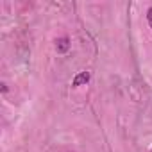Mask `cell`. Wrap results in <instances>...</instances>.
<instances>
[{
    "mask_svg": "<svg viewBox=\"0 0 152 152\" xmlns=\"http://www.w3.org/2000/svg\"><path fill=\"white\" fill-rule=\"evenodd\" d=\"M90 79H91V73H90V72H79V73L73 77L72 86H83V84H86Z\"/></svg>",
    "mask_w": 152,
    "mask_h": 152,
    "instance_id": "6da1fadb",
    "label": "cell"
},
{
    "mask_svg": "<svg viewBox=\"0 0 152 152\" xmlns=\"http://www.w3.org/2000/svg\"><path fill=\"white\" fill-rule=\"evenodd\" d=\"M56 48H57L59 54L68 52V48H70V39H68V38H59V39L56 41Z\"/></svg>",
    "mask_w": 152,
    "mask_h": 152,
    "instance_id": "7a4b0ae2",
    "label": "cell"
},
{
    "mask_svg": "<svg viewBox=\"0 0 152 152\" xmlns=\"http://www.w3.org/2000/svg\"><path fill=\"white\" fill-rule=\"evenodd\" d=\"M147 22H148V25H150V29H152V7L147 9Z\"/></svg>",
    "mask_w": 152,
    "mask_h": 152,
    "instance_id": "3957f363",
    "label": "cell"
}]
</instances>
